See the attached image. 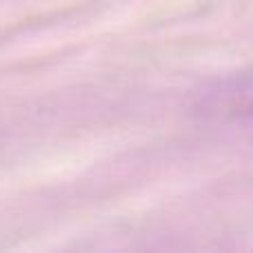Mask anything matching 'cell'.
<instances>
[{"instance_id":"obj_1","label":"cell","mask_w":253,"mask_h":253,"mask_svg":"<svg viewBox=\"0 0 253 253\" xmlns=\"http://www.w3.org/2000/svg\"><path fill=\"white\" fill-rule=\"evenodd\" d=\"M205 109L231 118L253 114V76L231 78L215 84L205 96Z\"/></svg>"}]
</instances>
